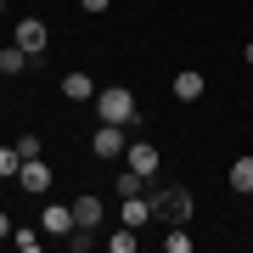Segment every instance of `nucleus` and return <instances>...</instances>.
<instances>
[{"instance_id":"nucleus-1","label":"nucleus","mask_w":253,"mask_h":253,"mask_svg":"<svg viewBox=\"0 0 253 253\" xmlns=\"http://www.w3.org/2000/svg\"><path fill=\"white\" fill-rule=\"evenodd\" d=\"M96 113H101V124H141V107H135V96H129L124 84L96 90Z\"/></svg>"},{"instance_id":"nucleus-2","label":"nucleus","mask_w":253,"mask_h":253,"mask_svg":"<svg viewBox=\"0 0 253 253\" xmlns=\"http://www.w3.org/2000/svg\"><path fill=\"white\" fill-rule=\"evenodd\" d=\"M152 197V214L158 219H169V225H186L191 219V208H197V197H191L186 186H169V191H146Z\"/></svg>"},{"instance_id":"nucleus-3","label":"nucleus","mask_w":253,"mask_h":253,"mask_svg":"<svg viewBox=\"0 0 253 253\" xmlns=\"http://www.w3.org/2000/svg\"><path fill=\"white\" fill-rule=\"evenodd\" d=\"M124 146H129V141H124V124H101L96 135H90V152H96V158H107V163H113V158H124Z\"/></svg>"},{"instance_id":"nucleus-4","label":"nucleus","mask_w":253,"mask_h":253,"mask_svg":"<svg viewBox=\"0 0 253 253\" xmlns=\"http://www.w3.org/2000/svg\"><path fill=\"white\" fill-rule=\"evenodd\" d=\"M51 180H56V174H51L45 158H23V169H17V186L23 191H51Z\"/></svg>"},{"instance_id":"nucleus-5","label":"nucleus","mask_w":253,"mask_h":253,"mask_svg":"<svg viewBox=\"0 0 253 253\" xmlns=\"http://www.w3.org/2000/svg\"><path fill=\"white\" fill-rule=\"evenodd\" d=\"M124 163H129L135 174H146V180H152V174H158V163H163V152H158L152 141H135V146H124Z\"/></svg>"},{"instance_id":"nucleus-6","label":"nucleus","mask_w":253,"mask_h":253,"mask_svg":"<svg viewBox=\"0 0 253 253\" xmlns=\"http://www.w3.org/2000/svg\"><path fill=\"white\" fill-rule=\"evenodd\" d=\"M101 214H107V203H101L96 191H79V197H73V225L96 231V225H101Z\"/></svg>"},{"instance_id":"nucleus-7","label":"nucleus","mask_w":253,"mask_h":253,"mask_svg":"<svg viewBox=\"0 0 253 253\" xmlns=\"http://www.w3.org/2000/svg\"><path fill=\"white\" fill-rule=\"evenodd\" d=\"M45 40H51V34H45V23H40V17H23V23H17V45L34 56V62H40V51H45Z\"/></svg>"},{"instance_id":"nucleus-8","label":"nucleus","mask_w":253,"mask_h":253,"mask_svg":"<svg viewBox=\"0 0 253 253\" xmlns=\"http://www.w3.org/2000/svg\"><path fill=\"white\" fill-rule=\"evenodd\" d=\"M40 231L68 236V231H73V203H45V214H40Z\"/></svg>"},{"instance_id":"nucleus-9","label":"nucleus","mask_w":253,"mask_h":253,"mask_svg":"<svg viewBox=\"0 0 253 253\" xmlns=\"http://www.w3.org/2000/svg\"><path fill=\"white\" fill-rule=\"evenodd\" d=\"M28 68H40V62H34V56L17 45V40H11V45L0 51V73H6V79H17V73H28Z\"/></svg>"},{"instance_id":"nucleus-10","label":"nucleus","mask_w":253,"mask_h":253,"mask_svg":"<svg viewBox=\"0 0 253 253\" xmlns=\"http://www.w3.org/2000/svg\"><path fill=\"white\" fill-rule=\"evenodd\" d=\"M118 203H124V225H135V231L146 225V219H158V214H152V197H146V191H141V197H118Z\"/></svg>"},{"instance_id":"nucleus-11","label":"nucleus","mask_w":253,"mask_h":253,"mask_svg":"<svg viewBox=\"0 0 253 253\" xmlns=\"http://www.w3.org/2000/svg\"><path fill=\"white\" fill-rule=\"evenodd\" d=\"M62 96L68 101H96V79H90V73H68V79H62Z\"/></svg>"},{"instance_id":"nucleus-12","label":"nucleus","mask_w":253,"mask_h":253,"mask_svg":"<svg viewBox=\"0 0 253 253\" xmlns=\"http://www.w3.org/2000/svg\"><path fill=\"white\" fill-rule=\"evenodd\" d=\"M203 90H208L203 73H191V68H186V73H174V101H197Z\"/></svg>"},{"instance_id":"nucleus-13","label":"nucleus","mask_w":253,"mask_h":253,"mask_svg":"<svg viewBox=\"0 0 253 253\" xmlns=\"http://www.w3.org/2000/svg\"><path fill=\"white\" fill-rule=\"evenodd\" d=\"M231 191L253 197V158H236V163H231Z\"/></svg>"},{"instance_id":"nucleus-14","label":"nucleus","mask_w":253,"mask_h":253,"mask_svg":"<svg viewBox=\"0 0 253 253\" xmlns=\"http://www.w3.org/2000/svg\"><path fill=\"white\" fill-rule=\"evenodd\" d=\"M141 191H146V174H135L124 163V174H118V197H141Z\"/></svg>"},{"instance_id":"nucleus-15","label":"nucleus","mask_w":253,"mask_h":253,"mask_svg":"<svg viewBox=\"0 0 253 253\" xmlns=\"http://www.w3.org/2000/svg\"><path fill=\"white\" fill-rule=\"evenodd\" d=\"M101 248L107 253H135V225H124L118 236H101Z\"/></svg>"},{"instance_id":"nucleus-16","label":"nucleus","mask_w":253,"mask_h":253,"mask_svg":"<svg viewBox=\"0 0 253 253\" xmlns=\"http://www.w3.org/2000/svg\"><path fill=\"white\" fill-rule=\"evenodd\" d=\"M17 169H23V152L17 146H0V180H17Z\"/></svg>"},{"instance_id":"nucleus-17","label":"nucleus","mask_w":253,"mask_h":253,"mask_svg":"<svg viewBox=\"0 0 253 253\" xmlns=\"http://www.w3.org/2000/svg\"><path fill=\"white\" fill-rule=\"evenodd\" d=\"M163 248H169V253H191V236H186V225H174L169 236H163Z\"/></svg>"},{"instance_id":"nucleus-18","label":"nucleus","mask_w":253,"mask_h":253,"mask_svg":"<svg viewBox=\"0 0 253 253\" xmlns=\"http://www.w3.org/2000/svg\"><path fill=\"white\" fill-rule=\"evenodd\" d=\"M11 248H23V253H40V236H34V231H11Z\"/></svg>"},{"instance_id":"nucleus-19","label":"nucleus","mask_w":253,"mask_h":253,"mask_svg":"<svg viewBox=\"0 0 253 253\" xmlns=\"http://www.w3.org/2000/svg\"><path fill=\"white\" fill-rule=\"evenodd\" d=\"M17 152H23V158H40V152H45V141H40V135H23Z\"/></svg>"},{"instance_id":"nucleus-20","label":"nucleus","mask_w":253,"mask_h":253,"mask_svg":"<svg viewBox=\"0 0 253 253\" xmlns=\"http://www.w3.org/2000/svg\"><path fill=\"white\" fill-rule=\"evenodd\" d=\"M79 6H84V11H107L113 0H79Z\"/></svg>"},{"instance_id":"nucleus-21","label":"nucleus","mask_w":253,"mask_h":253,"mask_svg":"<svg viewBox=\"0 0 253 253\" xmlns=\"http://www.w3.org/2000/svg\"><path fill=\"white\" fill-rule=\"evenodd\" d=\"M0 242H11V219L6 214H0Z\"/></svg>"},{"instance_id":"nucleus-22","label":"nucleus","mask_w":253,"mask_h":253,"mask_svg":"<svg viewBox=\"0 0 253 253\" xmlns=\"http://www.w3.org/2000/svg\"><path fill=\"white\" fill-rule=\"evenodd\" d=\"M242 56H248V62H253V40H248V51H242Z\"/></svg>"},{"instance_id":"nucleus-23","label":"nucleus","mask_w":253,"mask_h":253,"mask_svg":"<svg viewBox=\"0 0 253 253\" xmlns=\"http://www.w3.org/2000/svg\"><path fill=\"white\" fill-rule=\"evenodd\" d=\"M0 6H6V0H0Z\"/></svg>"}]
</instances>
